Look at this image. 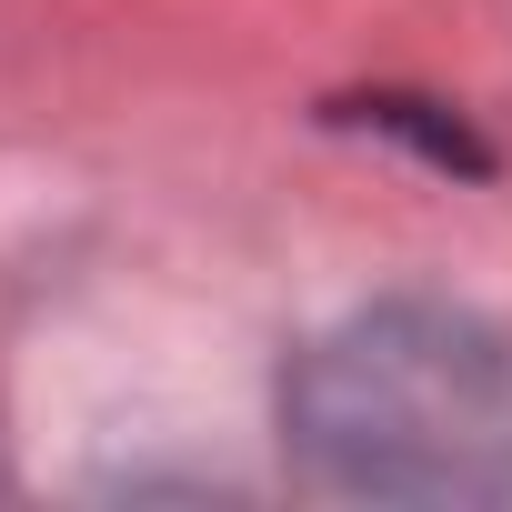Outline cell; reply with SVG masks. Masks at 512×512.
Here are the masks:
<instances>
[{
	"label": "cell",
	"instance_id": "cell-1",
	"mask_svg": "<svg viewBox=\"0 0 512 512\" xmlns=\"http://www.w3.org/2000/svg\"><path fill=\"white\" fill-rule=\"evenodd\" d=\"M282 432L362 502H512V342L452 302H372L292 352Z\"/></svg>",
	"mask_w": 512,
	"mask_h": 512
}]
</instances>
